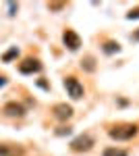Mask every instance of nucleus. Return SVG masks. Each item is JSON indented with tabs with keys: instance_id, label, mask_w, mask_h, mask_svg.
<instances>
[{
	"instance_id": "1",
	"label": "nucleus",
	"mask_w": 139,
	"mask_h": 156,
	"mask_svg": "<svg viewBox=\"0 0 139 156\" xmlns=\"http://www.w3.org/2000/svg\"><path fill=\"white\" fill-rule=\"evenodd\" d=\"M139 133V125L137 123H118V125H112L108 129V135L112 140H118V142H127V140H133Z\"/></svg>"
},
{
	"instance_id": "2",
	"label": "nucleus",
	"mask_w": 139,
	"mask_h": 156,
	"mask_svg": "<svg viewBox=\"0 0 139 156\" xmlns=\"http://www.w3.org/2000/svg\"><path fill=\"white\" fill-rule=\"evenodd\" d=\"M64 90L69 92V96L73 98V100H81L83 94H85V90H83V83L77 79V77H73V75H69V77H64Z\"/></svg>"
},
{
	"instance_id": "3",
	"label": "nucleus",
	"mask_w": 139,
	"mask_h": 156,
	"mask_svg": "<svg viewBox=\"0 0 139 156\" xmlns=\"http://www.w3.org/2000/svg\"><path fill=\"white\" fill-rule=\"evenodd\" d=\"M93 144H96L93 135H89V133H81V135H77V137L71 142V150H73V152H87V150H92Z\"/></svg>"
},
{
	"instance_id": "4",
	"label": "nucleus",
	"mask_w": 139,
	"mask_h": 156,
	"mask_svg": "<svg viewBox=\"0 0 139 156\" xmlns=\"http://www.w3.org/2000/svg\"><path fill=\"white\" fill-rule=\"evenodd\" d=\"M62 44L71 50V52H75V50L81 48V37L77 31H73V29H64L62 31Z\"/></svg>"
},
{
	"instance_id": "5",
	"label": "nucleus",
	"mask_w": 139,
	"mask_h": 156,
	"mask_svg": "<svg viewBox=\"0 0 139 156\" xmlns=\"http://www.w3.org/2000/svg\"><path fill=\"white\" fill-rule=\"evenodd\" d=\"M19 71L23 75H31V73L42 71V62L37 58H25L23 62H19Z\"/></svg>"
},
{
	"instance_id": "6",
	"label": "nucleus",
	"mask_w": 139,
	"mask_h": 156,
	"mask_svg": "<svg viewBox=\"0 0 139 156\" xmlns=\"http://www.w3.org/2000/svg\"><path fill=\"white\" fill-rule=\"evenodd\" d=\"M2 112L6 115V117H25V108L23 104H19V102H6L4 106H2Z\"/></svg>"
},
{
	"instance_id": "7",
	"label": "nucleus",
	"mask_w": 139,
	"mask_h": 156,
	"mask_svg": "<svg viewBox=\"0 0 139 156\" xmlns=\"http://www.w3.org/2000/svg\"><path fill=\"white\" fill-rule=\"evenodd\" d=\"M52 112H54V117H56L58 121H67V119H71V117H73V108H71L69 104H64V102L54 104Z\"/></svg>"
},
{
	"instance_id": "8",
	"label": "nucleus",
	"mask_w": 139,
	"mask_h": 156,
	"mask_svg": "<svg viewBox=\"0 0 139 156\" xmlns=\"http://www.w3.org/2000/svg\"><path fill=\"white\" fill-rule=\"evenodd\" d=\"M0 156H23V148L19 144H0Z\"/></svg>"
},
{
	"instance_id": "9",
	"label": "nucleus",
	"mask_w": 139,
	"mask_h": 156,
	"mask_svg": "<svg viewBox=\"0 0 139 156\" xmlns=\"http://www.w3.org/2000/svg\"><path fill=\"white\" fill-rule=\"evenodd\" d=\"M102 156H129L127 150H123V148H116V146H108L104 152H102Z\"/></svg>"
},
{
	"instance_id": "10",
	"label": "nucleus",
	"mask_w": 139,
	"mask_h": 156,
	"mask_svg": "<svg viewBox=\"0 0 139 156\" xmlns=\"http://www.w3.org/2000/svg\"><path fill=\"white\" fill-rule=\"evenodd\" d=\"M102 50H104L106 54H114V52H118V50H120V46H118V42H106Z\"/></svg>"
},
{
	"instance_id": "11",
	"label": "nucleus",
	"mask_w": 139,
	"mask_h": 156,
	"mask_svg": "<svg viewBox=\"0 0 139 156\" xmlns=\"http://www.w3.org/2000/svg\"><path fill=\"white\" fill-rule=\"evenodd\" d=\"M17 56H19V48H17V46H12L9 52H4L2 60H4V62H11V60H12V58H17Z\"/></svg>"
},
{
	"instance_id": "12",
	"label": "nucleus",
	"mask_w": 139,
	"mask_h": 156,
	"mask_svg": "<svg viewBox=\"0 0 139 156\" xmlns=\"http://www.w3.org/2000/svg\"><path fill=\"white\" fill-rule=\"evenodd\" d=\"M81 65L87 69V71H93V69H96V65H93V58H92V56H87V58H85V62H81Z\"/></svg>"
},
{
	"instance_id": "13",
	"label": "nucleus",
	"mask_w": 139,
	"mask_h": 156,
	"mask_svg": "<svg viewBox=\"0 0 139 156\" xmlns=\"http://www.w3.org/2000/svg\"><path fill=\"white\" fill-rule=\"evenodd\" d=\"M62 6H64L62 2H54V4H48V9H50V11H60Z\"/></svg>"
},
{
	"instance_id": "14",
	"label": "nucleus",
	"mask_w": 139,
	"mask_h": 156,
	"mask_svg": "<svg viewBox=\"0 0 139 156\" xmlns=\"http://www.w3.org/2000/svg\"><path fill=\"white\" fill-rule=\"evenodd\" d=\"M127 19H139V9H133L131 12H127Z\"/></svg>"
},
{
	"instance_id": "15",
	"label": "nucleus",
	"mask_w": 139,
	"mask_h": 156,
	"mask_svg": "<svg viewBox=\"0 0 139 156\" xmlns=\"http://www.w3.org/2000/svg\"><path fill=\"white\" fill-rule=\"evenodd\" d=\"M37 85H42L44 90H50V87H48V83H46V81H44V79H40V81H37Z\"/></svg>"
},
{
	"instance_id": "16",
	"label": "nucleus",
	"mask_w": 139,
	"mask_h": 156,
	"mask_svg": "<svg viewBox=\"0 0 139 156\" xmlns=\"http://www.w3.org/2000/svg\"><path fill=\"white\" fill-rule=\"evenodd\" d=\"M4 83H6V77H0V87H2Z\"/></svg>"
}]
</instances>
